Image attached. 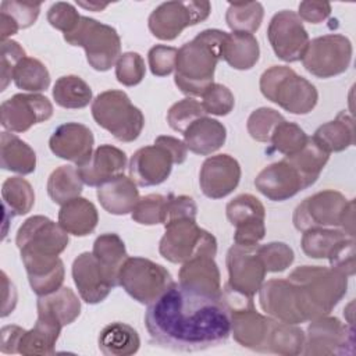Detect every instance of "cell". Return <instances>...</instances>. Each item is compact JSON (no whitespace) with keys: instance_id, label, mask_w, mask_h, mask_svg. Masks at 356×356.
Segmentation results:
<instances>
[{"instance_id":"277c9868","label":"cell","mask_w":356,"mask_h":356,"mask_svg":"<svg viewBox=\"0 0 356 356\" xmlns=\"http://www.w3.org/2000/svg\"><path fill=\"white\" fill-rule=\"evenodd\" d=\"M261 95L291 114H309L317 104L316 86L286 65H273L260 76Z\"/></svg>"},{"instance_id":"83f0119b","label":"cell","mask_w":356,"mask_h":356,"mask_svg":"<svg viewBox=\"0 0 356 356\" xmlns=\"http://www.w3.org/2000/svg\"><path fill=\"white\" fill-rule=\"evenodd\" d=\"M227 139V129L218 120L207 115L193 121L184 132L186 149L195 154L209 156L221 149Z\"/></svg>"},{"instance_id":"f6af8a7d","label":"cell","mask_w":356,"mask_h":356,"mask_svg":"<svg viewBox=\"0 0 356 356\" xmlns=\"http://www.w3.org/2000/svg\"><path fill=\"white\" fill-rule=\"evenodd\" d=\"M264 8L259 1L229 3L225 13V22L232 32L254 33L263 21Z\"/></svg>"},{"instance_id":"52a82bcc","label":"cell","mask_w":356,"mask_h":356,"mask_svg":"<svg viewBox=\"0 0 356 356\" xmlns=\"http://www.w3.org/2000/svg\"><path fill=\"white\" fill-rule=\"evenodd\" d=\"M165 232L160 239V254L175 264L196 256L214 257L217 253V241L209 231L200 228L196 220L181 218L164 225Z\"/></svg>"},{"instance_id":"d590c367","label":"cell","mask_w":356,"mask_h":356,"mask_svg":"<svg viewBox=\"0 0 356 356\" xmlns=\"http://www.w3.org/2000/svg\"><path fill=\"white\" fill-rule=\"evenodd\" d=\"M97 343L106 356H129L139 350L140 338L134 327L115 321L100 331Z\"/></svg>"},{"instance_id":"7402d4cb","label":"cell","mask_w":356,"mask_h":356,"mask_svg":"<svg viewBox=\"0 0 356 356\" xmlns=\"http://www.w3.org/2000/svg\"><path fill=\"white\" fill-rule=\"evenodd\" d=\"M93 145L95 138L92 131L81 122L61 124L53 131L49 139V147L53 154L63 160L72 161L76 165L90 157Z\"/></svg>"},{"instance_id":"6da1fadb","label":"cell","mask_w":356,"mask_h":356,"mask_svg":"<svg viewBox=\"0 0 356 356\" xmlns=\"http://www.w3.org/2000/svg\"><path fill=\"white\" fill-rule=\"evenodd\" d=\"M145 324L154 343L181 352L214 348L231 335V316L224 299L179 282H172L147 306Z\"/></svg>"},{"instance_id":"2e32d148","label":"cell","mask_w":356,"mask_h":356,"mask_svg":"<svg viewBox=\"0 0 356 356\" xmlns=\"http://www.w3.org/2000/svg\"><path fill=\"white\" fill-rule=\"evenodd\" d=\"M51 115V102L39 93H17L0 106V122L8 132H25Z\"/></svg>"},{"instance_id":"6125c7cd","label":"cell","mask_w":356,"mask_h":356,"mask_svg":"<svg viewBox=\"0 0 356 356\" xmlns=\"http://www.w3.org/2000/svg\"><path fill=\"white\" fill-rule=\"evenodd\" d=\"M154 142L161 143L164 147H167L170 150V153L174 156L175 164H182L186 160L188 149H186L184 140L174 138V136H168V135H160L156 138Z\"/></svg>"},{"instance_id":"603a6c76","label":"cell","mask_w":356,"mask_h":356,"mask_svg":"<svg viewBox=\"0 0 356 356\" xmlns=\"http://www.w3.org/2000/svg\"><path fill=\"white\" fill-rule=\"evenodd\" d=\"M256 189L273 202H284L306 189L299 172L285 160L264 167L254 178Z\"/></svg>"},{"instance_id":"1f68e13d","label":"cell","mask_w":356,"mask_h":356,"mask_svg":"<svg viewBox=\"0 0 356 356\" xmlns=\"http://www.w3.org/2000/svg\"><path fill=\"white\" fill-rule=\"evenodd\" d=\"M0 165L3 170L21 175L32 174L36 168V153L14 132L3 131L0 135Z\"/></svg>"},{"instance_id":"d4e9b609","label":"cell","mask_w":356,"mask_h":356,"mask_svg":"<svg viewBox=\"0 0 356 356\" xmlns=\"http://www.w3.org/2000/svg\"><path fill=\"white\" fill-rule=\"evenodd\" d=\"M32 291L38 296L51 293L64 282V263L58 256L21 254Z\"/></svg>"},{"instance_id":"d6a6232c","label":"cell","mask_w":356,"mask_h":356,"mask_svg":"<svg viewBox=\"0 0 356 356\" xmlns=\"http://www.w3.org/2000/svg\"><path fill=\"white\" fill-rule=\"evenodd\" d=\"M221 58L234 70H250L260 58L259 42L252 33H227L221 47Z\"/></svg>"},{"instance_id":"94428289","label":"cell","mask_w":356,"mask_h":356,"mask_svg":"<svg viewBox=\"0 0 356 356\" xmlns=\"http://www.w3.org/2000/svg\"><path fill=\"white\" fill-rule=\"evenodd\" d=\"M24 328L19 325H6L1 328V352L18 353V343L24 334Z\"/></svg>"},{"instance_id":"be15d7a7","label":"cell","mask_w":356,"mask_h":356,"mask_svg":"<svg viewBox=\"0 0 356 356\" xmlns=\"http://www.w3.org/2000/svg\"><path fill=\"white\" fill-rule=\"evenodd\" d=\"M1 278H3V292H4V296H3V312H1V317H6L8 316L14 307H15V303H17V291L13 285V282H10L8 277L6 275V273L3 271L1 273Z\"/></svg>"},{"instance_id":"6f0895ef","label":"cell","mask_w":356,"mask_h":356,"mask_svg":"<svg viewBox=\"0 0 356 356\" xmlns=\"http://www.w3.org/2000/svg\"><path fill=\"white\" fill-rule=\"evenodd\" d=\"M197 206L191 196L186 195H167L165 202V211H164V225L181 218H192L196 220Z\"/></svg>"},{"instance_id":"f907efd6","label":"cell","mask_w":356,"mask_h":356,"mask_svg":"<svg viewBox=\"0 0 356 356\" xmlns=\"http://www.w3.org/2000/svg\"><path fill=\"white\" fill-rule=\"evenodd\" d=\"M257 253L267 273H281L286 270L295 260L292 248L284 242L257 245Z\"/></svg>"},{"instance_id":"74e56055","label":"cell","mask_w":356,"mask_h":356,"mask_svg":"<svg viewBox=\"0 0 356 356\" xmlns=\"http://www.w3.org/2000/svg\"><path fill=\"white\" fill-rule=\"evenodd\" d=\"M4 222L11 217L28 214L35 204V192L22 177L7 178L1 185Z\"/></svg>"},{"instance_id":"db71d44e","label":"cell","mask_w":356,"mask_h":356,"mask_svg":"<svg viewBox=\"0 0 356 356\" xmlns=\"http://www.w3.org/2000/svg\"><path fill=\"white\" fill-rule=\"evenodd\" d=\"M178 49L165 44H156L147 53L149 68L156 76H167L175 70Z\"/></svg>"},{"instance_id":"7bdbcfd3","label":"cell","mask_w":356,"mask_h":356,"mask_svg":"<svg viewBox=\"0 0 356 356\" xmlns=\"http://www.w3.org/2000/svg\"><path fill=\"white\" fill-rule=\"evenodd\" d=\"M92 253L118 280V271L128 257L124 241L114 232L102 234L95 239Z\"/></svg>"},{"instance_id":"ffe728a7","label":"cell","mask_w":356,"mask_h":356,"mask_svg":"<svg viewBox=\"0 0 356 356\" xmlns=\"http://www.w3.org/2000/svg\"><path fill=\"white\" fill-rule=\"evenodd\" d=\"M259 302L261 310L275 320L289 324L306 321L296 291L288 280L274 278L263 282L259 289Z\"/></svg>"},{"instance_id":"5bb4252c","label":"cell","mask_w":356,"mask_h":356,"mask_svg":"<svg viewBox=\"0 0 356 356\" xmlns=\"http://www.w3.org/2000/svg\"><path fill=\"white\" fill-rule=\"evenodd\" d=\"M267 39L275 56L285 63L302 60L310 42L302 19L291 10L273 15L267 28Z\"/></svg>"},{"instance_id":"4dcf8cb0","label":"cell","mask_w":356,"mask_h":356,"mask_svg":"<svg viewBox=\"0 0 356 356\" xmlns=\"http://www.w3.org/2000/svg\"><path fill=\"white\" fill-rule=\"evenodd\" d=\"M61 328V324L47 317L38 316L33 328H31L29 331H24L18 343V353L25 356L53 355Z\"/></svg>"},{"instance_id":"b9f144b4","label":"cell","mask_w":356,"mask_h":356,"mask_svg":"<svg viewBox=\"0 0 356 356\" xmlns=\"http://www.w3.org/2000/svg\"><path fill=\"white\" fill-rule=\"evenodd\" d=\"M92 97L90 86L78 75L60 76L53 86V99L63 108H83Z\"/></svg>"},{"instance_id":"8992f818","label":"cell","mask_w":356,"mask_h":356,"mask_svg":"<svg viewBox=\"0 0 356 356\" xmlns=\"http://www.w3.org/2000/svg\"><path fill=\"white\" fill-rule=\"evenodd\" d=\"M64 40L71 46L83 47L89 65L96 71H108L121 56L117 31L85 15H81L78 25L64 35Z\"/></svg>"},{"instance_id":"f35d334b","label":"cell","mask_w":356,"mask_h":356,"mask_svg":"<svg viewBox=\"0 0 356 356\" xmlns=\"http://www.w3.org/2000/svg\"><path fill=\"white\" fill-rule=\"evenodd\" d=\"M302 177L306 188L312 186L320 177V172L325 167L330 153L321 149L312 138L307 143L295 154L284 157Z\"/></svg>"},{"instance_id":"ba28073f","label":"cell","mask_w":356,"mask_h":356,"mask_svg":"<svg viewBox=\"0 0 356 356\" xmlns=\"http://www.w3.org/2000/svg\"><path fill=\"white\" fill-rule=\"evenodd\" d=\"M172 282L165 267L145 257H127L118 271V285L132 299L147 306Z\"/></svg>"},{"instance_id":"03108f58","label":"cell","mask_w":356,"mask_h":356,"mask_svg":"<svg viewBox=\"0 0 356 356\" xmlns=\"http://www.w3.org/2000/svg\"><path fill=\"white\" fill-rule=\"evenodd\" d=\"M78 4L83 8H89V10H95V11H100V10L107 7V4H99V3H82V1H79Z\"/></svg>"},{"instance_id":"e575fe53","label":"cell","mask_w":356,"mask_h":356,"mask_svg":"<svg viewBox=\"0 0 356 356\" xmlns=\"http://www.w3.org/2000/svg\"><path fill=\"white\" fill-rule=\"evenodd\" d=\"M303 346L305 332L302 328L296 324L284 323L271 317L261 353L296 356L302 355Z\"/></svg>"},{"instance_id":"f546056e","label":"cell","mask_w":356,"mask_h":356,"mask_svg":"<svg viewBox=\"0 0 356 356\" xmlns=\"http://www.w3.org/2000/svg\"><path fill=\"white\" fill-rule=\"evenodd\" d=\"M99 222L96 206L85 197H75L61 206L58 211V224L61 228L75 236L92 234Z\"/></svg>"},{"instance_id":"8fae6325","label":"cell","mask_w":356,"mask_h":356,"mask_svg":"<svg viewBox=\"0 0 356 356\" xmlns=\"http://www.w3.org/2000/svg\"><path fill=\"white\" fill-rule=\"evenodd\" d=\"M210 11L209 1H165L149 15V31L160 40H174L185 28L204 21Z\"/></svg>"},{"instance_id":"bcb514c9","label":"cell","mask_w":356,"mask_h":356,"mask_svg":"<svg viewBox=\"0 0 356 356\" xmlns=\"http://www.w3.org/2000/svg\"><path fill=\"white\" fill-rule=\"evenodd\" d=\"M307 140L309 136L298 124L284 120L275 127L270 143L275 152L284 156H292L299 152Z\"/></svg>"},{"instance_id":"d6986e66","label":"cell","mask_w":356,"mask_h":356,"mask_svg":"<svg viewBox=\"0 0 356 356\" xmlns=\"http://www.w3.org/2000/svg\"><path fill=\"white\" fill-rule=\"evenodd\" d=\"M174 156L161 143L138 149L129 161V178L138 186H154L163 184L171 174Z\"/></svg>"},{"instance_id":"681fc988","label":"cell","mask_w":356,"mask_h":356,"mask_svg":"<svg viewBox=\"0 0 356 356\" xmlns=\"http://www.w3.org/2000/svg\"><path fill=\"white\" fill-rule=\"evenodd\" d=\"M167 196L160 193H150L143 197H139L131 217L134 221L142 225H156L164 222Z\"/></svg>"},{"instance_id":"91938a15","label":"cell","mask_w":356,"mask_h":356,"mask_svg":"<svg viewBox=\"0 0 356 356\" xmlns=\"http://www.w3.org/2000/svg\"><path fill=\"white\" fill-rule=\"evenodd\" d=\"M331 14V4L327 1H302L298 17L310 24H320Z\"/></svg>"},{"instance_id":"f5cc1de1","label":"cell","mask_w":356,"mask_h":356,"mask_svg":"<svg viewBox=\"0 0 356 356\" xmlns=\"http://www.w3.org/2000/svg\"><path fill=\"white\" fill-rule=\"evenodd\" d=\"M146 67L142 56L135 51L122 53L115 63V78L124 86H135L142 82Z\"/></svg>"},{"instance_id":"44dd1931","label":"cell","mask_w":356,"mask_h":356,"mask_svg":"<svg viewBox=\"0 0 356 356\" xmlns=\"http://www.w3.org/2000/svg\"><path fill=\"white\" fill-rule=\"evenodd\" d=\"M241 181V165L229 154L207 157L199 172V184L209 199H222L236 189Z\"/></svg>"},{"instance_id":"7a4b0ae2","label":"cell","mask_w":356,"mask_h":356,"mask_svg":"<svg viewBox=\"0 0 356 356\" xmlns=\"http://www.w3.org/2000/svg\"><path fill=\"white\" fill-rule=\"evenodd\" d=\"M227 32L204 29L178 49L174 82L189 97L202 96L213 83Z\"/></svg>"},{"instance_id":"60d3db41","label":"cell","mask_w":356,"mask_h":356,"mask_svg":"<svg viewBox=\"0 0 356 356\" xmlns=\"http://www.w3.org/2000/svg\"><path fill=\"white\" fill-rule=\"evenodd\" d=\"M47 193L50 199L63 206L67 202L79 197L83 188V181L74 165L57 167L47 179Z\"/></svg>"},{"instance_id":"ab89813d","label":"cell","mask_w":356,"mask_h":356,"mask_svg":"<svg viewBox=\"0 0 356 356\" xmlns=\"http://www.w3.org/2000/svg\"><path fill=\"white\" fill-rule=\"evenodd\" d=\"M348 238L353 236L346 235L339 228H312L303 232L300 246L310 259H330Z\"/></svg>"},{"instance_id":"8d00e7d4","label":"cell","mask_w":356,"mask_h":356,"mask_svg":"<svg viewBox=\"0 0 356 356\" xmlns=\"http://www.w3.org/2000/svg\"><path fill=\"white\" fill-rule=\"evenodd\" d=\"M40 13V3L3 1L0 4V35L1 42L15 35L19 29L32 26Z\"/></svg>"},{"instance_id":"3957f363","label":"cell","mask_w":356,"mask_h":356,"mask_svg":"<svg viewBox=\"0 0 356 356\" xmlns=\"http://www.w3.org/2000/svg\"><path fill=\"white\" fill-rule=\"evenodd\" d=\"M306 321L327 316L346 295L348 275L332 267L300 266L289 275Z\"/></svg>"},{"instance_id":"816d5d0a","label":"cell","mask_w":356,"mask_h":356,"mask_svg":"<svg viewBox=\"0 0 356 356\" xmlns=\"http://www.w3.org/2000/svg\"><path fill=\"white\" fill-rule=\"evenodd\" d=\"M234 106H235V97L232 92L221 83L213 82L202 93V107L206 114L222 117L229 114Z\"/></svg>"},{"instance_id":"30bf717a","label":"cell","mask_w":356,"mask_h":356,"mask_svg":"<svg viewBox=\"0 0 356 356\" xmlns=\"http://www.w3.org/2000/svg\"><path fill=\"white\" fill-rule=\"evenodd\" d=\"M355 330L332 316H321L307 327L302 355L335 356L355 355Z\"/></svg>"},{"instance_id":"f1b7e54d","label":"cell","mask_w":356,"mask_h":356,"mask_svg":"<svg viewBox=\"0 0 356 356\" xmlns=\"http://www.w3.org/2000/svg\"><path fill=\"white\" fill-rule=\"evenodd\" d=\"M38 316L47 317L58 324L68 325L74 323L81 314V300L68 286H61L60 289L39 296Z\"/></svg>"},{"instance_id":"4fadbf2b","label":"cell","mask_w":356,"mask_h":356,"mask_svg":"<svg viewBox=\"0 0 356 356\" xmlns=\"http://www.w3.org/2000/svg\"><path fill=\"white\" fill-rule=\"evenodd\" d=\"M15 243L21 254L60 256L68 246V232L49 217L32 216L18 228Z\"/></svg>"},{"instance_id":"e0dca14e","label":"cell","mask_w":356,"mask_h":356,"mask_svg":"<svg viewBox=\"0 0 356 356\" xmlns=\"http://www.w3.org/2000/svg\"><path fill=\"white\" fill-rule=\"evenodd\" d=\"M227 218L235 227L234 242L242 246H256L266 235V210L261 202L250 195L242 193L228 202Z\"/></svg>"},{"instance_id":"484cf974","label":"cell","mask_w":356,"mask_h":356,"mask_svg":"<svg viewBox=\"0 0 356 356\" xmlns=\"http://www.w3.org/2000/svg\"><path fill=\"white\" fill-rule=\"evenodd\" d=\"M178 282L188 289L222 298L220 270L214 257L196 256L185 261L178 273Z\"/></svg>"},{"instance_id":"836d02e7","label":"cell","mask_w":356,"mask_h":356,"mask_svg":"<svg viewBox=\"0 0 356 356\" xmlns=\"http://www.w3.org/2000/svg\"><path fill=\"white\" fill-rule=\"evenodd\" d=\"M312 139L328 153L343 152L355 143L353 118L341 111L332 121L320 125Z\"/></svg>"},{"instance_id":"e7e4bbea","label":"cell","mask_w":356,"mask_h":356,"mask_svg":"<svg viewBox=\"0 0 356 356\" xmlns=\"http://www.w3.org/2000/svg\"><path fill=\"white\" fill-rule=\"evenodd\" d=\"M339 229H342L346 235L355 238V200L353 199L348 202Z\"/></svg>"},{"instance_id":"7dc6e473","label":"cell","mask_w":356,"mask_h":356,"mask_svg":"<svg viewBox=\"0 0 356 356\" xmlns=\"http://www.w3.org/2000/svg\"><path fill=\"white\" fill-rule=\"evenodd\" d=\"M284 120L285 118L277 110L270 107H260L250 113L246 121V128L254 140L270 143L275 127Z\"/></svg>"},{"instance_id":"ac0fdd59","label":"cell","mask_w":356,"mask_h":356,"mask_svg":"<svg viewBox=\"0 0 356 356\" xmlns=\"http://www.w3.org/2000/svg\"><path fill=\"white\" fill-rule=\"evenodd\" d=\"M71 273L81 299L89 305L103 302L118 285L117 277L108 273L92 252L78 254Z\"/></svg>"},{"instance_id":"9a60e30c","label":"cell","mask_w":356,"mask_h":356,"mask_svg":"<svg viewBox=\"0 0 356 356\" xmlns=\"http://www.w3.org/2000/svg\"><path fill=\"white\" fill-rule=\"evenodd\" d=\"M225 263L228 270V282L225 285L243 296L253 298L263 285L267 274L257 253V245H232L227 252Z\"/></svg>"},{"instance_id":"5b68a950","label":"cell","mask_w":356,"mask_h":356,"mask_svg":"<svg viewBox=\"0 0 356 356\" xmlns=\"http://www.w3.org/2000/svg\"><path fill=\"white\" fill-rule=\"evenodd\" d=\"M92 115L99 127L120 142L136 140L145 127L142 111L131 103L125 92L117 89L104 90L93 99Z\"/></svg>"},{"instance_id":"4316f807","label":"cell","mask_w":356,"mask_h":356,"mask_svg":"<svg viewBox=\"0 0 356 356\" xmlns=\"http://www.w3.org/2000/svg\"><path fill=\"white\" fill-rule=\"evenodd\" d=\"M96 195L102 207L114 216L131 213L139 200L138 185L124 174L97 186Z\"/></svg>"},{"instance_id":"7c38bea8","label":"cell","mask_w":356,"mask_h":356,"mask_svg":"<svg viewBox=\"0 0 356 356\" xmlns=\"http://www.w3.org/2000/svg\"><path fill=\"white\" fill-rule=\"evenodd\" d=\"M348 202L334 189L317 192L296 206L292 222L302 232L312 228H339Z\"/></svg>"},{"instance_id":"9f6ffc18","label":"cell","mask_w":356,"mask_h":356,"mask_svg":"<svg viewBox=\"0 0 356 356\" xmlns=\"http://www.w3.org/2000/svg\"><path fill=\"white\" fill-rule=\"evenodd\" d=\"M25 50L21 47V44L15 40L7 39L1 42V90H4L7 88V85L10 83V81L13 79V74L15 67L18 65V63L25 58Z\"/></svg>"},{"instance_id":"ee69618b","label":"cell","mask_w":356,"mask_h":356,"mask_svg":"<svg viewBox=\"0 0 356 356\" xmlns=\"http://www.w3.org/2000/svg\"><path fill=\"white\" fill-rule=\"evenodd\" d=\"M13 81L18 89L38 93L50 86V74L42 61L33 57H25L15 67Z\"/></svg>"},{"instance_id":"11a10c76","label":"cell","mask_w":356,"mask_h":356,"mask_svg":"<svg viewBox=\"0 0 356 356\" xmlns=\"http://www.w3.org/2000/svg\"><path fill=\"white\" fill-rule=\"evenodd\" d=\"M81 15L76 8L65 1L54 3L47 11V21L49 24L61 31L64 35L70 33L79 22Z\"/></svg>"},{"instance_id":"9c48e42d","label":"cell","mask_w":356,"mask_h":356,"mask_svg":"<svg viewBox=\"0 0 356 356\" xmlns=\"http://www.w3.org/2000/svg\"><path fill=\"white\" fill-rule=\"evenodd\" d=\"M352 53V43L345 35L328 33L309 42L302 64L307 72L317 78H332L349 68Z\"/></svg>"},{"instance_id":"c3c4849f","label":"cell","mask_w":356,"mask_h":356,"mask_svg":"<svg viewBox=\"0 0 356 356\" xmlns=\"http://www.w3.org/2000/svg\"><path fill=\"white\" fill-rule=\"evenodd\" d=\"M206 113L202 107V103L195 97H185L177 103H174L167 111V122L168 125L177 131L184 134L186 128L196 120L204 117Z\"/></svg>"},{"instance_id":"cb8c5ba5","label":"cell","mask_w":356,"mask_h":356,"mask_svg":"<svg viewBox=\"0 0 356 356\" xmlns=\"http://www.w3.org/2000/svg\"><path fill=\"white\" fill-rule=\"evenodd\" d=\"M127 154L113 145H102L93 150L90 157L76 165V170L88 186H100L117 175L124 174Z\"/></svg>"},{"instance_id":"680465c9","label":"cell","mask_w":356,"mask_h":356,"mask_svg":"<svg viewBox=\"0 0 356 356\" xmlns=\"http://www.w3.org/2000/svg\"><path fill=\"white\" fill-rule=\"evenodd\" d=\"M328 261L330 267L341 271L348 277H352L355 274V238H348L343 241L328 259Z\"/></svg>"}]
</instances>
